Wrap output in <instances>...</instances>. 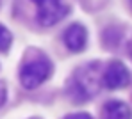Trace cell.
I'll return each mask as SVG.
<instances>
[{
  "instance_id": "obj_1",
  "label": "cell",
  "mask_w": 132,
  "mask_h": 119,
  "mask_svg": "<svg viewBox=\"0 0 132 119\" xmlns=\"http://www.w3.org/2000/svg\"><path fill=\"white\" fill-rule=\"evenodd\" d=\"M96 64H89L80 68L70 78L68 84V96L75 101V103H82L89 100L91 96L96 93L98 87V73H96Z\"/></svg>"
},
{
  "instance_id": "obj_2",
  "label": "cell",
  "mask_w": 132,
  "mask_h": 119,
  "mask_svg": "<svg viewBox=\"0 0 132 119\" xmlns=\"http://www.w3.org/2000/svg\"><path fill=\"white\" fill-rule=\"evenodd\" d=\"M52 71H54V66L46 57L27 61L20 68V84L29 91L38 89L41 84H45L50 78Z\"/></svg>"
},
{
  "instance_id": "obj_3",
  "label": "cell",
  "mask_w": 132,
  "mask_h": 119,
  "mask_svg": "<svg viewBox=\"0 0 132 119\" xmlns=\"http://www.w3.org/2000/svg\"><path fill=\"white\" fill-rule=\"evenodd\" d=\"M100 82L104 84V87H107L111 91L123 89L130 84V71L121 61H112L107 64Z\"/></svg>"
},
{
  "instance_id": "obj_4",
  "label": "cell",
  "mask_w": 132,
  "mask_h": 119,
  "mask_svg": "<svg viewBox=\"0 0 132 119\" xmlns=\"http://www.w3.org/2000/svg\"><path fill=\"white\" fill-rule=\"evenodd\" d=\"M68 13H70L68 4H64L63 0H59V2L38 7V22L43 27H52V25L59 23L63 18H66Z\"/></svg>"
},
{
  "instance_id": "obj_5",
  "label": "cell",
  "mask_w": 132,
  "mask_h": 119,
  "mask_svg": "<svg viewBox=\"0 0 132 119\" xmlns=\"http://www.w3.org/2000/svg\"><path fill=\"white\" fill-rule=\"evenodd\" d=\"M63 41L66 48L73 53H80L88 45V30L82 23H71L63 34Z\"/></svg>"
},
{
  "instance_id": "obj_6",
  "label": "cell",
  "mask_w": 132,
  "mask_h": 119,
  "mask_svg": "<svg viewBox=\"0 0 132 119\" xmlns=\"http://www.w3.org/2000/svg\"><path fill=\"white\" fill-rule=\"evenodd\" d=\"M130 107L121 100H109L102 107V119H130Z\"/></svg>"
},
{
  "instance_id": "obj_7",
  "label": "cell",
  "mask_w": 132,
  "mask_h": 119,
  "mask_svg": "<svg viewBox=\"0 0 132 119\" xmlns=\"http://www.w3.org/2000/svg\"><path fill=\"white\" fill-rule=\"evenodd\" d=\"M11 43H13V34L9 32L5 25L0 23V52H7Z\"/></svg>"
},
{
  "instance_id": "obj_8",
  "label": "cell",
  "mask_w": 132,
  "mask_h": 119,
  "mask_svg": "<svg viewBox=\"0 0 132 119\" xmlns=\"http://www.w3.org/2000/svg\"><path fill=\"white\" fill-rule=\"evenodd\" d=\"M5 100H7V89H5V84L0 82V107L5 103Z\"/></svg>"
},
{
  "instance_id": "obj_9",
  "label": "cell",
  "mask_w": 132,
  "mask_h": 119,
  "mask_svg": "<svg viewBox=\"0 0 132 119\" xmlns=\"http://www.w3.org/2000/svg\"><path fill=\"white\" fill-rule=\"evenodd\" d=\"M64 119H93L89 114L86 112H77V114H70V116H66Z\"/></svg>"
},
{
  "instance_id": "obj_10",
  "label": "cell",
  "mask_w": 132,
  "mask_h": 119,
  "mask_svg": "<svg viewBox=\"0 0 132 119\" xmlns=\"http://www.w3.org/2000/svg\"><path fill=\"white\" fill-rule=\"evenodd\" d=\"M38 7H41V5H48V4H54V2H59V0H32Z\"/></svg>"
},
{
  "instance_id": "obj_11",
  "label": "cell",
  "mask_w": 132,
  "mask_h": 119,
  "mask_svg": "<svg viewBox=\"0 0 132 119\" xmlns=\"http://www.w3.org/2000/svg\"><path fill=\"white\" fill-rule=\"evenodd\" d=\"M129 4H130V7H132V0H129Z\"/></svg>"
},
{
  "instance_id": "obj_12",
  "label": "cell",
  "mask_w": 132,
  "mask_h": 119,
  "mask_svg": "<svg viewBox=\"0 0 132 119\" xmlns=\"http://www.w3.org/2000/svg\"><path fill=\"white\" fill-rule=\"evenodd\" d=\"M32 119H39V117H32Z\"/></svg>"
}]
</instances>
